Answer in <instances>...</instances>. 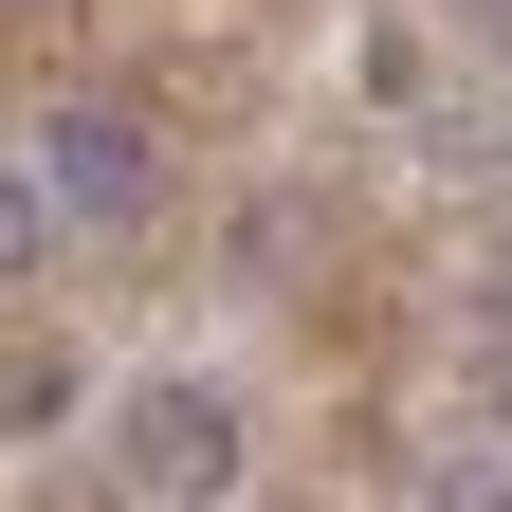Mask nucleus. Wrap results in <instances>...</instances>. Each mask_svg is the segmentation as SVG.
<instances>
[{
    "instance_id": "f257e3e1",
    "label": "nucleus",
    "mask_w": 512,
    "mask_h": 512,
    "mask_svg": "<svg viewBox=\"0 0 512 512\" xmlns=\"http://www.w3.org/2000/svg\"><path fill=\"white\" fill-rule=\"evenodd\" d=\"M110 476L128 494H238V403L220 384H128L110 403Z\"/></svg>"
},
{
    "instance_id": "f03ea898",
    "label": "nucleus",
    "mask_w": 512,
    "mask_h": 512,
    "mask_svg": "<svg viewBox=\"0 0 512 512\" xmlns=\"http://www.w3.org/2000/svg\"><path fill=\"white\" fill-rule=\"evenodd\" d=\"M37 183H55V220H147L165 202V147H147V110H55L37 128Z\"/></svg>"
},
{
    "instance_id": "7ed1b4c3",
    "label": "nucleus",
    "mask_w": 512,
    "mask_h": 512,
    "mask_svg": "<svg viewBox=\"0 0 512 512\" xmlns=\"http://www.w3.org/2000/svg\"><path fill=\"white\" fill-rule=\"evenodd\" d=\"M37 256H55V183H37V165H0V275H37Z\"/></svg>"
},
{
    "instance_id": "20e7f679",
    "label": "nucleus",
    "mask_w": 512,
    "mask_h": 512,
    "mask_svg": "<svg viewBox=\"0 0 512 512\" xmlns=\"http://www.w3.org/2000/svg\"><path fill=\"white\" fill-rule=\"evenodd\" d=\"M476 19H494V37H512V0H476Z\"/></svg>"
}]
</instances>
